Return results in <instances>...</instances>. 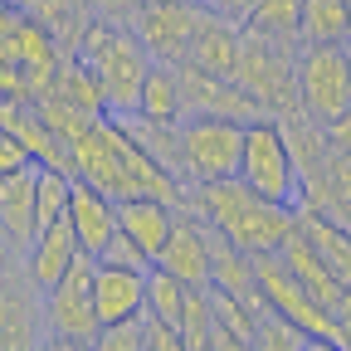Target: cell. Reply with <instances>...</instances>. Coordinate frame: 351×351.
Here are the masks:
<instances>
[{"instance_id":"cell-1","label":"cell","mask_w":351,"mask_h":351,"mask_svg":"<svg viewBox=\"0 0 351 351\" xmlns=\"http://www.w3.org/2000/svg\"><path fill=\"white\" fill-rule=\"evenodd\" d=\"M186 210H195L205 225L225 230L234 244H244L249 254H269L283 249V239L293 234L298 215L293 205H274L263 200L244 176H225V181H195L186 191Z\"/></svg>"},{"instance_id":"cell-2","label":"cell","mask_w":351,"mask_h":351,"mask_svg":"<svg viewBox=\"0 0 351 351\" xmlns=\"http://www.w3.org/2000/svg\"><path fill=\"white\" fill-rule=\"evenodd\" d=\"M78 59L93 69L108 88V112H137L142 103V88L152 73V49L142 44V34L132 29V20L103 15V20H88L78 34Z\"/></svg>"},{"instance_id":"cell-3","label":"cell","mask_w":351,"mask_h":351,"mask_svg":"<svg viewBox=\"0 0 351 351\" xmlns=\"http://www.w3.org/2000/svg\"><path fill=\"white\" fill-rule=\"evenodd\" d=\"M298 39H278L244 25V49H239V69L234 83H244L249 93L263 103L269 117H283L288 108H298Z\"/></svg>"},{"instance_id":"cell-4","label":"cell","mask_w":351,"mask_h":351,"mask_svg":"<svg viewBox=\"0 0 351 351\" xmlns=\"http://www.w3.org/2000/svg\"><path fill=\"white\" fill-rule=\"evenodd\" d=\"M239 176L274 205H302V171L298 156L283 137L278 117H254L244 127V156H239Z\"/></svg>"},{"instance_id":"cell-5","label":"cell","mask_w":351,"mask_h":351,"mask_svg":"<svg viewBox=\"0 0 351 351\" xmlns=\"http://www.w3.org/2000/svg\"><path fill=\"white\" fill-rule=\"evenodd\" d=\"M93 274H98V254H78L73 269L44 293V322L59 346H98L103 317L93 302Z\"/></svg>"},{"instance_id":"cell-6","label":"cell","mask_w":351,"mask_h":351,"mask_svg":"<svg viewBox=\"0 0 351 351\" xmlns=\"http://www.w3.org/2000/svg\"><path fill=\"white\" fill-rule=\"evenodd\" d=\"M254 269H258V293H263V302H269L274 313L293 317L307 337L317 341V346H341V351H346L341 327H337V313H332L327 302H317L313 293H307V288L293 278V269L283 263V254H278V249L254 254Z\"/></svg>"},{"instance_id":"cell-7","label":"cell","mask_w":351,"mask_h":351,"mask_svg":"<svg viewBox=\"0 0 351 351\" xmlns=\"http://www.w3.org/2000/svg\"><path fill=\"white\" fill-rule=\"evenodd\" d=\"M244 127H249V122L215 117V112H191V117L181 122V147H186V186L239 176Z\"/></svg>"},{"instance_id":"cell-8","label":"cell","mask_w":351,"mask_h":351,"mask_svg":"<svg viewBox=\"0 0 351 351\" xmlns=\"http://www.w3.org/2000/svg\"><path fill=\"white\" fill-rule=\"evenodd\" d=\"M0 59L25 69V78L34 88V103L54 88L59 64H64L54 29L44 25L34 10H25V5H5V15H0Z\"/></svg>"},{"instance_id":"cell-9","label":"cell","mask_w":351,"mask_h":351,"mask_svg":"<svg viewBox=\"0 0 351 351\" xmlns=\"http://www.w3.org/2000/svg\"><path fill=\"white\" fill-rule=\"evenodd\" d=\"M298 98L317 122L351 108V69L341 39H302L298 49Z\"/></svg>"},{"instance_id":"cell-10","label":"cell","mask_w":351,"mask_h":351,"mask_svg":"<svg viewBox=\"0 0 351 351\" xmlns=\"http://www.w3.org/2000/svg\"><path fill=\"white\" fill-rule=\"evenodd\" d=\"M200 10L205 5H195V0H142L137 15H132V29L142 34L156 64H186Z\"/></svg>"},{"instance_id":"cell-11","label":"cell","mask_w":351,"mask_h":351,"mask_svg":"<svg viewBox=\"0 0 351 351\" xmlns=\"http://www.w3.org/2000/svg\"><path fill=\"white\" fill-rule=\"evenodd\" d=\"M181 83H186L191 112H215V117H234V122L269 117V112H263V103L249 93L244 83H234V78H219V73L195 69V64H181Z\"/></svg>"},{"instance_id":"cell-12","label":"cell","mask_w":351,"mask_h":351,"mask_svg":"<svg viewBox=\"0 0 351 351\" xmlns=\"http://www.w3.org/2000/svg\"><path fill=\"white\" fill-rule=\"evenodd\" d=\"M0 230H5L10 254L34 244V234H39V161L25 171H10L0 181Z\"/></svg>"},{"instance_id":"cell-13","label":"cell","mask_w":351,"mask_h":351,"mask_svg":"<svg viewBox=\"0 0 351 351\" xmlns=\"http://www.w3.org/2000/svg\"><path fill=\"white\" fill-rule=\"evenodd\" d=\"M239 49H244V25H234V15H219V10L205 5L186 64H195V69H205V73H219V78H234Z\"/></svg>"},{"instance_id":"cell-14","label":"cell","mask_w":351,"mask_h":351,"mask_svg":"<svg viewBox=\"0 0 351 351\" xmlns=\"http://www.w3.org/2000/svg\"><path fill=\"white\" fill-rule=\"evenodd\" d=\"M161 269H171L176 278L186 283H210V225L181 205V215H176V230L166 239V249L156 254Z\"/></svg>"},{"instance_id":"cell-15","label":"cell","mask_w":351,"mask_h":351,"mask_svg":"<svg viewBox=\"0 0 351 351\" xmlns=\"http://www.w3.org/2000/svg\"><path fill=\"white\" fill-rule=\"evenodd\" d=\"M147 274H152V269H147ZM147 274H142V269H117V263H103V258H98V274H93V302H98L103 327L147 313Z\"/></svg>"},{"instance_id":"cell-16","label":"cell","mask_w":351,"mask_h":351,"mask_svg":"<svg viewBox=\"0 0 351 351\" xmlns=\"http://www.w3.org/2000/svg\"><path fill=\"white\" fill-rule=\"evenodd\" d=\"M78 254H88L83 244H78V234H73V225H69V215L64 219H49L39 234H34V244H29V283L39 288V293H49L73 263H78Z\"/></svg>"},{"instance_id":"cell-17","label":"cell","mask_w":351,"mask_h":351,"mask_svg":"<svg viewBox=\"0 0 351 351\" xmlns=\"http://www.w3.org/2000/svg\"><path fill=\"white\" fill-rule=\"evenodd\" d=\"M69 225L78 234V244L88 254H103L112 244V234L122 230V219H117V200L98 186H88V181H73V200H69Z\"/></svg>"},{"instance_id":"cell-18","label":"cell","mask_w":351,"mask_h":351,"mask_svg":"<svg viewBox=\"0 0 351 351\" xmlns=\"http://www.w3.org/2000/svg\"><path fill=\"white\" fill-rule=\"evenodd\" d=\"M0 127H5L10 137H20L39 166H64V171H73L69 142L59 137L49 122H44V112H39L34 103H5V108H0Z\"/></svg>"},{"instance_id":"cell-19","label":"cell","mask_w":351,"mask_h":351,"mask_svg":"<svg viewBox=\"0 0 351 351\" xmlns=\"http://www.w3.org/2000/svg\"><path fill=\"white\" fill-rule=\"evenodd\" d=\"M278 254H283V263L293 269V278H298V283H302L307 293H313L317 302H327L332 313H337V302H341L346 283H341V278L332 274V263H327V258H322V254L313 249V239H307V234H302L298 225H293V234L283 239V249H278Z\"/></svg>"},{"instance_id":"cell-20","label":"cell","mask_w":351,"mask_h":351,"mask_svg":"<svg viewBox=\"0 0 351 351\" xmlns=\"http://www.w3.org/2000/svg\"><path fill=\"white\" fill-rule=\"evenodd\" d=\"M176 215L181 205L171 200H156V195H132V200H117V219H122V234H132L152 258L166 249L171 230H176Z\"/></svg>"},{"instance_id":"cell-21","label":"cell","mask_w":351,"mask_h":351,"mask_svg":"<svg viewBox=\"0 0 351 351\" xmlns=\"http://www.w3.org/2000/svg\"><path fill=\"white\" fill-rule=\"evenodd\" d=\"M302 205L351 225V152H327V161L302 181Z\"/></svg>"},{"instance_id":"cell-22","label":"cell","mask_w":351,"mask_h":351,"mask_svg":"<svg viewBox=\"0 0 351 351\" xmlns=\"http://www.w3.org/2000/svg\"><path fill=\"white\" fill-rule=\"evenodd\" d=\"M0 346L5 351H29L39 346V332H49V322H44V293L34 298L29 288H5V302H0Z\"/></svg>"},{"instance_id":"cell-23","label":"cell","mask_w":351,"mask_h":351,"mask_svg":"<svg viewBox=\"0 0 351 351\" xmlns=\"http://www.w3.org/2000/svg\"><path fill=\"white\" fill-rule=\"evenodd\" d=\"M298 230L313 239V249L332 263V274L351 288V225H341V219H332L327 210H313V205H298Z\"/></svg>"},{"instance_id":"cell-24","label":"cell","mask_w":351,"mask_h":351,"mask_svg":"<svg viewBox=\"0 0 351 351\" xmlns=\"http://www.w3.org/2000/svg\"><path fill=\"white\" fill-rule=\"evenodd\" d=\"M137 112H142V117H156V122H186V117H191L186 83H181V64H152Z\"/></svg>"},{"instance_id":"cell-25","label":"cell","mask_w":351,"mask_h":351,"mask_svg":"<svg viewBox=\"0 0 351 351\" xmlns=\"http://www.w3.org/2000/svg\"><path fill=\"white\" fill-rule=\"evenodd\" d=\"M49 93H54V98H64V103H73V108H78V112H88V117H108V88H103V78L88 69L78 54L59 64V78H54Z\"/></svg>"},{"instance_id":"cell-26","label":"cell","mask_w":351,"mask_h":351,"mask_svg":"<svg viewBox=\"0 0 351 351\" xmlns=\"http://www.w3.org/2000/svg\"><path fill=\"white\" fill-rule=\"evenodd\" d=\"M249 29L278 34V39H298L302 44V0H254V10L244 20Z\"/></svg>"},{"instance_id":"cell-27","label":"cell","mask_w":351,"mask_h":351,"mask_svg":"<svg viewBox=\"0 0 351 351\" xmlns=\"http://www.w3.org/2000/svg\"><path fill=\"white\" fill-rule=\"evenodd\" d=\"M258 351H313L317 341L307 337L293 317H283V313H274V307H263L258 313V341H254Z\"/></svg>"},{"instance_id":"cell-28","label":"cell","mask_w":351,"mask_h":351,"mask_svg":"<svg viewBox=\"0 0 351 351\" xmlns=\"http://www.w3.org/2000/svg\"><path fill=\"white\" fill-rule=\"evenodd\" d=\"M210 327H215V302H210V283H191V298H186V317H181V332H186V351H210Z\"/></svg>"},{"instance_id":"cell-29","label":"cell","mask_w":351,"mask_h":351,"mask_svg":"<svg viewBox=\"0 0 351 351\" xmlns=\"http://www.w3.org/2000/svg\"><path fill=\"white\" fill-rule=\"evenodd\" d=\"M98 351H147V313L98 332Z\"/></svg>"},{"instance_id":"cell-30","label":"cell","mask_w":351,"mask_h":351,"mask_svg":"<svg viewBox=\"0 0 351 351\" xmlns=\"http://www.w3.org/2000/svg\"><path fill=\"white\" fill-rule=\"evenodd\" d=\"M147 351H186V332L147 313Z\"/></svg>"},{"instance_id":"cell-31","label":"cell","mask_w":351,"mask_h":351,"mask_svg":"<svg viewBox=\"0 0 351 351\" xmlns=\"http://www.w3.org/2000/svg\"><path fill=\"white\" fill-rule=\"evenodd\" d=\"M25 166H34V156H29V147L20 142V137H0V176H10V171H25Z\"/></svg>"},{"instance_id":"cell-32","label":"cell","mask_w":351,"mask_h":351,"mask_svg":"<svg viewBox=\"0 0 351 351\" xmlns=\"http://www.w3.org/2000/svg\"><path fill=\"white\" fill-rule=\"evenodd\" d=\"M322 127H327V147L332 152H351V108L337 112V117H327Z\"/></svg>"},{"instance_id":"cell-33","label":"cell","mask_w":351,"mask_h":351,"mask_svg":"<svg viewBox=\"0 0 351 351\" xmlns=\"http://www.w3.org/2000/svg\"><path fill=\"white\" fill-rule=\"evenodd\" d=\"M210 10H219V15H234V20H249V10H254V0H205Z\"/></svg>"},{"instance_id":"cell-34","label":"cell","mask_w":351,"mask_h":351,"mask_svg":"<svg viewBox=\"0 0 351 351\" xmlns=\"http://www.w3.org/2000/svg\"><path fill=\"white\" fill-rule=\"evenodd\" d=\"M337 327H341V341H346V351H351V288H346L341 302H337Z\"/></svg>"},{"instance_id":"cell-35","label":"cell","mask_w":351,"mask_h":351,"mask_svg":"<svg viewBox=\"0 0 351 351\" xmlns=\"http://www.w3.org/2000/svg\"><path fill=\"white\" fill-rule=\"evenodd\" d=\"M98 5H103L108 15H127V20H132V15H137V5H142V0H98Z\"/></svg>"},{"instance_id":"cell-36","label":"cell","mask_w":351,"mask_h":351,"mask_svg":"<svg viewBox=\"0 0 351 351\" xmlns=\"http://www.w3.org/2000/svg\"><path fill=\"white\" fill-rule=\"evenodd\" d=\"M341 44H346V69H351V34H346V39H341Z\"/></svg>"},{"instance_id":"cell-37","label":"cell","mask_w":351,"mask_h":351,"mask_svg":"<svg viewBox=\"0 0 351 351\" xmlns=\"http://www.w3.org/2000/svg\"><path fill=\"white\" fill-rule=\"evenodd\" d=\"M5 5H25V0H5Z\"/></svg>"},{"instance_id":"cell-38","label":"cell","mask_w":351,"mask_h":351,"mask_svg":"<svg viewBox=\"0 0 351 351\" xmlns=\"http://www.w3.org/2000/svg\"><path fill=\"white\" fill-rule=\"evenodd\" d=\"M346 15H351V0H346Z\"/></svg>"}]
</instances>
